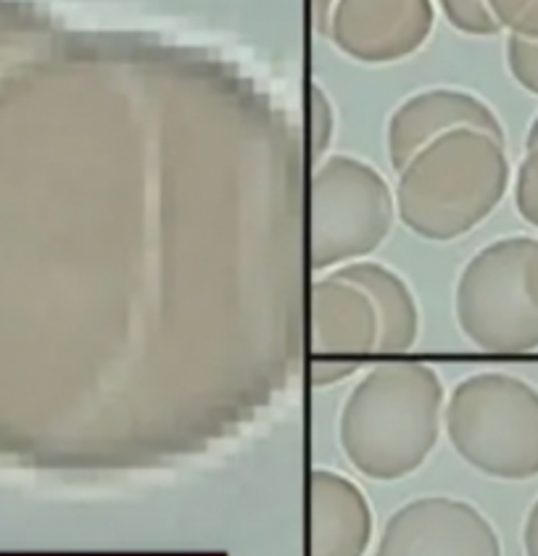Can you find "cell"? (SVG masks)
<instances>
[{"label":"cell","mask_w":538,"mask_h":556,"mask_svg":"<svg viewBox=\"0 0 538 556\" xmlns=\"http://www.w3.org/2000/svg\"><path fill=\"white\" fill-rule=\"evenodd\" d=\"M309 375L312 386L343 382L377 354V314L354 282L330 271L312 282L309 293Z\"/></svg>","instance_id":"obj_6"},{"label":"cell","mask_w":538,"mask_h":556,"mask_svg":"<svg viewBox=\"0 0 538 556\" xmlns=\"http://www.w3.org/2000/svg\"><path fill=\"white\" fill-rule=\"evenodd\" d=\"M338 0H312V11H314V24H317L320 33H327V22H330V14H333V5H336Z\"/></svg>","instance_id":"obj_18"},{"label":"cell","mask_w":538,"mask_h":556,"mask_svg":"<svg viewBox=\"0 0 538 556\" xmlns=\"http://www.w3.org/2000/svg\"><path fill=\"white\" fill-rule=\"evenodd\" d=\"M443 422L456 454L488 478L538 475V391L521 377H465L449 395Z\"/></svg>","instance_id":"obj_3"},{"label":"cell","mask_w":538,"mask_h":556,"mask_svg":"<svg viewBox=\"0 0 538 556\" xmlns=\"http://www.w3.org/2000/svg\"><path fill=\"white\" fill-rule=\"evenodd\" d=\"M523 546H525V556H538V498L536 504L530 506L528 520H525Z\"/></svg>","instance_id":"obj_17"},{"label":"cell","mask_w":538,"mask_h":556,"mask_svg":"<svg viewBox=\"0 0 538 556\" xmlns=\"http://www.w3.org/2000/svg\"><path fill=\"white\" fill-rule=\"evenodd\" d=\"M396 216L388 182L354 156H330L309 188V267L338 269L380 249Z\"/></svg>","instance_id":"obj_5"},{"label":"cell","mask_w":538,"mask_h":556,"mask_svg":"<svg viewBox=\"0 0 538 556\" xmlns=\"http://www.w3.org/2000/svg\"><path fill=\"white\" fill-rule=\"evenodd\" d=\"M486 3L506 33L538 40V0H486Z\"/></svg>","instance_id":"obj_13"},{"label":"cell","mask_w":538,"mask_h":556,"mask_svg":"<svg viewBox=\"0 0 538 556\" xmlns=\"http://www.w3.org/2000/svg\"><path fill=\"white\" fill-rule=\"evenodd\" d=\"M375 556H502V543L473 504L428 496L393 511Z\"/></svg>","instance_id":"obj_8"},{"label":"cell","mask_w":538,"mask_h":556,"mask_svg":"<svg viewBox=\"0 0 538 556\" xmlns=\"http://www.w3.org/2000/svg\"><path fill=\"white\" fill-rule=\"evenodd\" d=\"M367 293L377 314V354H406L420 336V312L410 286L377 262H351L333 269Z\"/></svg>","instance_id":"obj_11"},{"label":"cell","mask_w":538,"mask_h":556,"mask_svg":"<svg viewBox=\"0 0 538 556\" xmlns=\"http://www.w3.org/2000/svg\"><path fill=\"white\" fill-rule=\"evenodd\" d=\"M536 146H538V116L528 129V138H525V151H528V148H536Z\"/></svg>","instance_id":"obj_19"},{"label":"cell","mask_w":538,"mask_h":556,"mask_svg":"<svg viewBox=\"0 0 538 556\" xmlns=\"http://www.w3.org/2000/svg\"><path fill=\"white\" fill-rule=\"evenodd\" d=\"M373 541V509L359 485L330 469L309 478V556H364Z\"/></svg>","instance_id":"obj_10"},{"label":"cell","mask_w":538,"mask_h":556,"mask_svg":"<svg viewBox=\"0 0 538 556\" xmlns=\"http://www.w3.org/2000/svg\"><path fill=\"white\" fill-rule=\"evenodd\" d=\"M473 127L504 140V127L486 101L467 90L433 88L406 98L388 122V159L396 172L425 146L451 129Z\"/></svg>","instance_id":"obj_9"},{"label":"cell","mask_w":538,"mask_h":556,"mask_svg":"<svg viewBox=\"0 0 538 556\" xmlns=\"http://www.w3.org/2000/svg\"><path fill=\"white\" fill-rule=\"evenodd\" d=\"M510 188L504 140L473 127L451 129L399 172L396 212L406 230L447 243L480 225Z\"/></svg>","instance_id":"obj_1"},{"label":"cell","mask_w":538,"mask_h":556,"mask_svg":"<svg viewBox=\"0 0 538 556\" xmlns=\"http://www.w3.org/2000/svg\"><path fill=\"white\" fill-rule=\"evenodd\" d=\"M515 206L517 214H521L530 227H538V146L528 148L521 166H517Z\"/></svg>","instance_id":"obj_15"},{"label":"cell","mask_w":538,"mask_h":556,"mask_svg":"<svg viewBox=\"0 0 538 556\" xmlns=\"http://www.w3.org/2000/svg\"><path fill=\"white\" fill-rule=\"evenodd\" d=\"M506 66L523 90L538 96V40L517 35L506 37Z\"/></svg>","instance_id":"obj_14"},{"label":"cell","mask_w":538,"mask_h":556,"mask_svg":"<svg viewBox=\"0 0 538 556\" xmlns=\"http://www.w3.org/2000/svg\"><path fill=\"white\" fill-rule=\"evenodd\" d=\"M438 5L456 33L473 37H493L502 33L486 0H438Z\"/></svg>","instance_id":"obj_12"},{"label":"cell","mask_w":538,"mask_h":556,"mask_svg":"<svg viewBox=\"0 0 538 556\" xmlns=\"http://www.w3.org/2000/svg\"><path fill=\"white\" fill-rule=\"evenodd\" d=\"M309 119H312V156L320 159L336 135V114L320 85L309 88Z\"/></svg>","instance_id":"obj_16"},{"label":"cell","mask_w":538,"mask_h":556,"mask_svg":"<svg viewBox=\"0 0 538 556\" xmlns=\"http://www.w3.org/2000/svg\"><path fill=\"white\" fill-rule=\"evenodd\" d=\"M460 330L488 354L538 349V238L512 235L475 253L456 282Z\"/></svg>","instance_id":"obj_4"},{"label":"cell","mask_w":538,"mask_h":556,"mask_svg":"<svg viewBox=\"0 0 538 556\" xmlns=\"http://www.w3.org/2000/svg\"><path fill=\"white\" fill-rule=\"evenodd\" d=\"M433 24V0H338L325 35L349 59L380 66L417 53Z\"/></svg>","instance_id":"obj_7"},{"label":"cell","mask_w":538,"mask_h":556,"mask_svg":"<svg viewBox=\"0 0 538 556\" xmlns=\"http://www.w3.org/2000/svg\"><path fill=\"white\" fill-rule=\"evenodd\" d=\"M441 409L443 386L428 364H380L346 399L338 425L343 454L364 478H406L436 446Z\"/></svg>","instance_id":"obj_2"}]
</instances>
